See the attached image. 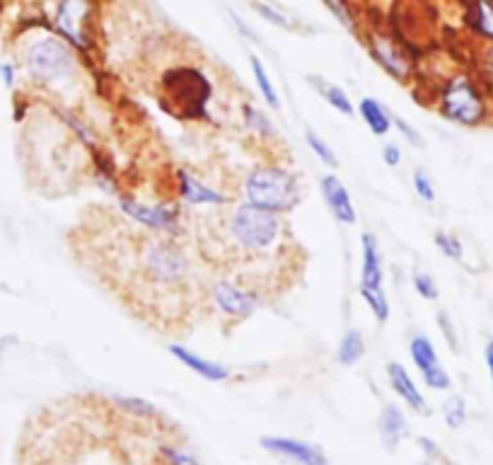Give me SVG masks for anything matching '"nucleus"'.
Returning a JSON list of instances; mask_svg holds the SVG:
<instances>
[{
  "label": "nucleus",
  "instance_id": "obj_27",
  "mask_svg": "<svg viewBox=\"0 0 493 465\" xmlns=\"http://www.w3.org/2000/svg\"><path fill=\"white\" fill-rule=\"evenodd\" d=\"M363 357H365V340H363L361 332H344V337L339 342V349H336L339 364H341V366H356Z\"/></svg>",
  "mask_w": 493,
  "mask_h": 465
},
{
  "label": "nucleus",
  "instance_id": "obj_11",
  "mask_svg": "<svg viewBox=\"0 0 493 465\" xmlns=\"http://www.w3.org/2000/svg\"><path fill=\"white\" fill-rule=\"evenodd\" d=\"M208 296H211L215 313L230 325L245 322L246 318H252L259 311V305L264 303V296L259 288L245 287V284H239L238 279L230 277L215 279L208 288Z\"/></svg>",
  "mask_w": 493,
  "mask_h": 465
},
{
  "label": "nucleus",
  "instance_id": "obj_43",
  "mask_svg": "<svg viewBox=\"0 0 493 465\" xmlns=\"http://www.w3.org/2000/svg\"><path fill=\"white\" fill-rule=\"evenodd\" d=\"M0 357H3V347H0Z\"/></svg>",
  "mask_w": 493,
  "mask_h": 465
},
{
  "label": "nucleus",
  "instance_id": "obj_14",
  "mask_svg": "<svg viewBox=\"0 0 493 465\" xmlns=\"http://www.w3.org/2000/svg\"><path fill=\"white\" fill-rule=\"evenodd\" d=\"M175 194L186 206H228L230 194L221 189L211 187L208 182L196 177L189 168H176L175 170Z\"/></svg>",
  "mask_w": 493,
  "mask_h": 465
},
{
  "label": "nucleus",
  "instance_id": "obj_22",
  "mask_svg": "<svg viewBox=\"0 0 493 465\" xmlns=\"http://www.w3.org/2000/svg\"><path fill=\"white\" fill-rule=\"evenodd\" d=\"M308 83L312 85V88L317 90L319 98L325 99L329 107L336 109L339 114L344 116L356 114V105H353L351 98H348V92H346L344 88H339V85L325 81V78H319V75H308Z\"/></svg>",
  "mask_w": 493,
  "mask_h": 465
},
{
  "label": "nucleus",
  "instance_id": "obj_1",
  "mask_svg": "<svg viewBox=\"0 0 493 465\" xmlns=\"http://www.w3.org/2000/svg\"><path fill=\"white\" fill-rule=\"evenodd\" d=\"M27 75L59 99H68L82 81L80 54L61 35H42L29 42L22 56Z\"/></svg>",
  "mask_w": 493,
  "mask_h": 465
},
{
  "label": "nucleus",
  "instance_id": "obj_17",
  "mask_svg": "<svg viewBox=\"0 0 493 465\" xmlns=\"http://www.w3.org/2000/svg\"><path fill=\"white\" fill-rule=\"evenodd\" d=\"M462 25L479 44H493V0H462Z\"/></svg>",
  "mask_w": 493,
  "mask_h": 465
},
{
  "label": "nucleus",
  "instance_id": "obj_23",
  "mask_svg": "<svg viewBox=\"0 0 493 465\" xmlns=\"http://www.w3.org/2000/svg\"><path fill=\"white\" fill-rule=\"evenodd\" d=\"M92 153V179L98 182L99 189H105L106 194H121V187H119V175L114 170V162L106 155L102 148H95Z\"/></svg>",
  "mask_w": 493,
  "mask_h": 465
},
{
  "label": "nucleus",
  "instance_id": "obj_26",
  "mask_svg": "<svg viewBox=\"0 0 493 465\" xmlns=\"http://www.w3.org/2000/svg\"><path fill=\"white\" fill-rule=\"evenodd\" d=\"M148 465H201L192 453H186L184 448L176 446L175 441H158L155 453L148 461Z\"/></svg>",
  "mask_w": 493,
  "mask_h": 465
},
{
  "label": "nucleus",
  "instance_id": "obj_20",
  "mask_svg": "<svg viewBox=\"0 0 493 465\" xmlns=\"http://www.w3.org/2000/svg\"><path fill=\"white\" fill-rule=\"evenodd\" d=\"M378 431L382 444L387 446V451H395L409 437V420H406L404 410L399 405H385L382 412H380Z\"/></svg>",
  "mask_w": 493,
  "mask_h": 465
},
{
  "label": "nucleus",
  "instance_id": "obj_37",
  "mask_svg": "<svg viewBox=\"0 0 493 465\" xmlns=\"http://www.w3.org/2000/svg\"><path fill=\"white\" fill-rule=\"evenodd\" d=\"M435 320H438V327L442 330V337H445V342L450 344V349H452V351H459V337H458V330H455L452 318H450L445 311H441V313L435 315Z\"/></svg>",
  "mask_w": 493,
  "mask_h": 465
},
{
  "label": "nucleus",
  "instance_id": "obj_10",
  "mask_svg": "<svg viewBox=\"0 0 493 465\" xmlns=\"http://www.w3.org/2000/svg\"><path fill=\"white\" fill-rule=\"evenodd\" d=\"M365 49L372 61L399 85H414L416 81V59L409 46L402 44L387 32L370 29L365 32Z\"/></svg>",
  "mask_w": 493,
  "mask_h": 465
},
{
  "label": "nucleus",
  "instance_id": "obj_9",
  "mask_svg": "<svg viewBox=\"0 0 493 465\" xmlns=\"http://www.w3.org/2000/svg\"><path fill=\"white\" fill-rule=\"evenodd\" d=\"M361 298L380 325L389 320L392 308L385 294V262H382L378 238L372 232L361 235Z\"/></svg>",
  "mask_w": 493,
  "mask_h": 465
},
{
  "label": "nucleus",
  "instance_id": "obj_42",
  "mask_svg": "<svg viewBox=\"0 0 493 465\" xmlns=\"http://www.w3.org/2000/svg\"><path fill=\"white\" fill-rule=\"evenodd\" d=\"M230 18H232V25H235V28H238L239 32H242V35L249 36V42H256V35H254V32H252V29L246 28L245 22H242V20H239L238 15H235V12H230Z\"/></svg>",
  "mask_w": 493,
  "mask_h": 465
},
{
  "label": "nucleus",
  "instance_id": "obj_39",
  "mask_svg": "<svg viewBox=\"0 0 493 465\" xmlns=\"http://www.w3.org/2000/svg\"><path fill=\"white\" fill-rule=\"evenodd\" d=\"M382 161H385V165H389V168L402 165V148L396 144H385L382 146Z\"/></svg>",
  "mask_w": 493,
  "mask_h": 465
},
{
  "label": "nucleus",
  "instance_id": "obj_13",
  "mask_svg": "<svg viewBox=\"0 0 493 465\" xmlns=\"http://www.w3.org/2000/svg\"><path fill=\"white\" fill-rule=\"evenodd\" d=\"M259 446L264 448L266 453H271V456L286 461V463L329 465V456L325 453V448L312 444V441H302V438L269 434V437L259 438Z\"/></svg>",
  "mask_w": 493,
  "mask_h": 465
},
{
  "label": "nucleus",
  "instance_id": "obj_12",
  "mask_svg": "<svg viewBox=\"0 0 493 465\" xmlns=\"http://www.w3.org/2000/svg\"><path fill=\"white\" fill-rule=\"evenodd\" d=\"M409 357L414 361V366L419 368L426 388H431V390H450L452 388V378L441 364L438 349H435L428 335L416 332L414 337L409 340Z\"/></svg>",
  "mask_w": 493,
  "mask_h": 465
},
{
  "label": "nucleus",
  "instance_id": "obj_29",
  "mask_svg": "<svg viewBox=\"0 0 493 465\" xmlns=\"http://www.w3.org/2000/svg\"><path fill=\"white\" fill-rule=\"evenodd\" d=\"M474 75L493 98V44H481L474 56Z\"/></svg>",
  "mask_w": 493,
  "mask_h": 465
},
{
  "label": "nucleus",
  "instance_id": "obj_36",
  "mask_svg": "<svg viewBox=\"0 0 493 465\" xmlns=\"http://www.w3.org/2000/svg\"><path fill=\"white\" fill-rule=\"evenodd\" d=\"M392 126H395L396 131L402 134V138H404L406 144L414 146V148H421L423 136L416 126H411L409 122H406V119H402V116H396V114H392Z\"/></svg>",
  "mask_w": 493,
  "mask_h": 465
},
{
  "label": "nucleus",
  "instance_id": "obj_8",
  "mask_svg": "<svg viewBox=\"0 0 493 465\" xmlns=\"http://www.w3.org/2000/svg\"><path fill=\"white\" fill-rule=\"evenodd\" d=\"M51 22L56 32L78 54H90L95 49V25H98L95 0H56Z\"/></svg>",
  "mask_w": 493,
  "mask_h": 465
},
{
  "label": "nucleus",
  "instance_id": "obj_35",
  "mask_svg": "<svg viewBox=\"0 0 493 465\" xmlns=\"http://www.w3.org/2000/svg\"><path fill=\"white\" fill-rule=\"evenodd\" d=\"M411 185H414V192L419 194V197L426 201V204H433L435 201V185H433L431 175L426 170H414V175H411Z\"/></svg>",
  "mask_w": 493,
  "mask_h": 465
},
{
  "label": "nucleus",
  "instance_id": "obj_5",
  "mask_svg": "<svg viewBox=\"0 0 493 465\" xmlns=\"http://www.w3.org/2000/svg\"><path fill=\"white\" fill-rule=\"evenodd\" d=\"M138 272L153 287L162 291H179L192 279V260L182 242L169 235H143L136 250Z\"/></svg>",
  "mask_w": 493,
  "mask_h": 465
},
{
  "label": "nucleus",
  "instance_id": "obj_41",
  "mask_svg": "<svg viewBox=\"0 0 493 465\" xmlns=\"http://www.w3.org/2000/svg\"><path fill=\"white\" fill-rule=\"evenodd\" d=\"M0 75H3L5 88H15V66L12 63H0Z\"/></svg>",
  "mask_w": 493,
  "mask_h": 465
},
{
  "label": "nucleus",
  "instance_id": "obj_19",
  "mask_svg": "<svg viewBox=\"0 0 493 465\" xmlns=\"http://www.w3.org/2000/svg\"><path fill=\"white\" fill-rule=\"evenodd\" d=\"M387 381L392 385V390H395L396 398H402V403L406 407H411L414 412H421V414H428V400H426V395L421 393V388L416 385V381L411 378V374L406 371L404 364H399V361H389L387 364Z\"/></svg>",
  "mask_w": 493,
  "mask_h": 465
},
{
  "label": "nucleus",
  "instance_id": "obj_30",
  "mask_svg": "<svg viewBox=\"0 0 493 465\" xmlns=\"http://www.w3.org/2000/svg\"><path fill=\"white\" fill-rule=\"evenodd\" d=\"M433 245L438 248L442 257H448L452 262H462L465 260V245L459 240L455 232L450 231H435L433 232Z\"/></svg>",
  "mask_w": 493,
  "mask_h": 465
},
{
  "label": "nucleus",
  "instance_id": "obj_40",
  "mask_svg": "<svg viewBox=\"0 0 493 465\" xmlns=\"http://www.w3.org/2000/svg\"><path fill=\"white\" fill-rule=\"evenodd\" d=\"M484 364H486V374H489V381H491V388H493V337H489V342L484 344Z\"/></svg>",
  "mask_w": 493,
  "mask_h": 465
},
{
  "label": "nucleus",
  "instance_id": "obj_31",
  "mask_svg": "<svg viewBox=\"0 0 493 465\" xmlns=\"http://www.w3.org/2000/svg\"><path fill=\"white\" fill-rule=\"evenodd\" d=\"M305 141H308V148L312 151V155H317V161L325 162V168H332V170L339 168V158H336L334 148L326 144L322 136H317L315 131H308Z\"/></svg>",
  "mask_w": 493,
  "mask_h": 465
},
{
  "label": "nucleus",
  "instance_id": "obj_6",
  "mask_svg": "<svg viewBox=\"0 0 493 465\" xmlns=\"http://www.w3.org/2000/svg\"><path fill=\"white\" fill-rule=\"evenodd\" d=\"M160 99L165 109L179 119H206L213 99V85L201 68L179 63L162 73Z\"/></svg>",
  "mask_w": 493,
  "mask_h": 465
},
{
  "label": "nucleus",
  "instance_id": "obj_33",
  "mask_svg": "<svg viewBox=\"0 0 493 465\" xmlns=\"http://www.w3.org/2000/svg\"><path fill=\"white\" fill-rule=\"evenodd\" d=\"M252 10H254L259 18L266 20L269 25H273V28L288 29V32L298 29V28H295V22H291V18H288V15H283L281 10H276L273 5H269V3H262V0H252Z\"/></svg>",
  "mask_w": 493,
  "mask_h": 465
},
{
  "label": "nucleus",
  "instance_id": "obj_34",
  "mask_svg": "<svg viewBox=\"0 0 493 465\" xmlns=\"http://www.w3.org/2000/svg\"><path fill=\"white\" fill-rule=\"evenodd\" d=\"M411 284H414V291L421 296L423 301H438V284H435V279L431 274H426V272H414V277H411Z\"/></svg>",
  "mask_w": 493,
  "mask_h": 465
},
{
  "label": "nucleus",
  "instance_id": "obj_32",
  "mask_svg": "<svg viewBox=\"0 0 493 465\" xmlns=\"http://www.w3.org/2000/svg\"><path fill=\"white\" fill-rule=\"evenodd\" d=\"M467 414H469L467 403H465L462 395H452L448 403L442 405V417H445V424H448L450 430H459V427H465Z\"/></svg>",
  "mask_w": 493,
  "mask_h": 465
},
{
  "label": "nucleus",
  "instance_id": "obj_7",
  "mask_svg": "<svg viewBox=\"0 0 493 465\" xmlns=\"http://www.w3.org/2000/svg\"><path fill=\"white\" fill-rule=\"evenodd\" d=\"M116 201H119V211L136 225H141L155 235H169V238L179 240L182 228H184V214L175 199L148 204L131 192H121Z\"/></svg>",
  "mask_w": 493,
  "mask_h": 465
},
{
  "label": "nucleus",
  "instance_id": "obj_25",
  "mask_svg": "<svg viewBox=\"0 0 493 465\" xmlns=\"http://www.w3.org/2000/svg\"><path fill=\"white\" fill-rule=\"evenodd\" d=\"M242 122L249 134L259 138V141H273L276 138V126H273L271 116L266 114L264 109L256 105H245L242 107Z\"/></svg>",
  "mask_w": 493,
  "mask_h": 465
},
{
  "label": "nucleus",
  "instance_id": "obj_4",
  "mask_svg": "<svg viewBox=\"0 0 493 465\" xmlns=\"http://www.w3.org/2000/svg\"><path fill=\"white\" fill-rule=\"evenodd\" d=\"M242 201L259 209H266L271 214H291L302 201V179L293 168L283 162H264L242 182Z\"/></svg>",
  "mask_w": 493,
  "mask_h": 465
},
{
  "label": "nucleus",
  "instance_id": "obj_28",
  "mask_svg": "<svg viewBox=\"0 0 493 465\" xmlns=\"http://www.w3.org/2000/svg\"><path fill=\"white\" fill-rule=\"evenodd\" d=\"M322 5L334 15L336 22H339L346 32H351V35H361V20H358V15L353 12L348 0H322Z\"/></svg>",
  "mask_w": 493,
  "mask_h": 465
},
{
  "label": "nucleus",
  "instance_id": "obj_3",
  "mask_svg": "<svg viewBox=\"0 0 493 465\" xmlns=\"http://www.w3.org/2000/svg\"><path fill=\"white\" fill-rule=\"evenodd\" d=\"M225 240L232 250L245 257L264 260L266 255L278 252L288 238V225L281 214H271L266 209L239 201L225 216Z\"/></svg>",
  "mask_w": 493,
  "mask_h": 465
},
{
  "label": "nucleus",
  "instance_id": "obj_38",
  "mask_svg": "<svg viewBox=\"0 0 493 465\" xmlns=\"http://www.w3.org/2000/svg\"><path fill=\"white\" fill-rule=\"evenodd\" d=\"M419 446H421L423 456L428 461H435V463H448V458L442 453V448L438 446V441L431 437H419Z\"/></svg>",
  "mask_w": 493,
  "mask_h": 465
},
{
  "label": "nucleus",
  "instance_id": "obj_15",
  "mask_svg": "<svg viewBox=\"0 0 493 465\" xmlns=\"http://www.w3.org/2000/svg\"><path fill=\"white\" fill-rule=\"evenodd\" d=\"M319 192H322V199H325L329 214L334 216L339 224L353 225L358 221V214H356V206H353V199L348 194V189L341 179L336 175H322L319 177Z\"/></svg>",
  "mask_w": 493,
  "mask_h": 465
},
{
  "label": "nucleus",
  "instance_id": "obj_21",
  "mask_svg": "<svg viewBox=\"0 0 493 465\" xmlns=\"http://www.w3.org/2000/svg\"><path fill=\"white\" fill-rule=\"evenodd\" d=\"M356 112L372 136H387L392 131V112L375 98H363Z\"/></svg>",
  "mask_w": 493,
  "mask_h": 465
},
{
  "label": "nucleus",
  "instance_id": "obj_16",
  "mask_svg": "<svg viewBox=\"0 0 493 465\" xmlns=\"http://www.w3.org/2000/svg\"><path fill=\"white\" fill-rule=\"evenodd\" d=\"M109 403V410L123 417L131 424H143V427H160L162 424V414L153 403L143 400V398H136V395H109L106 398Z\"/></svg>",
  "mask_w": 493,
  "mask_h": 465
},
{
  "label": "nucleus",
  "instance_id": "obj_2",
  "mask_svg": "<svg viewBox=\"0 0 493 465\" xmlns=\"http://www.w3.org/2000/svg\"><path fill=\"white\" fill-rule=\"evenodd\" d=\"M431 107L462 129H479L493 122V98L474 71H455L438 81L431 92Z\"/></svg>",
  "mask_w": 493,
  "mask_h": 465
},
{
  "label": "nucleus",
  "instance_id": "obj_18",
  "mask_svg": "<svg viewBox=\"0 0 493 465\" xmlns=\"http://www.w3.org/2000/svg\"><path fill=\"white\" fill-rule=\"evenodd\" d=\"M168 349H169V354H172V357H175L182 366L189 368L192 374L201 376L203 381H208V383H223V381H228V378L232 376L230 366L201 357V354H196V351H192V349L182 347V344H169Z\"/></svg>",
  "mask_w": 493,
  "mask_h": 465
},
{
  "label": "nucleus",
  "instance_id": "obj_24",
  "mask_svg": "<svg viewBox=\"0 0 493 465\" xmlns=\"http://www.w3.org/2000/svg\"><path fill=\"white\" fill-rule=\"evenodd\" d=\"M249 68H252V78H254V85L259 90V95L266 102V107L273 109V112H281V95L273 85L271 75L266 71V66L262 63L259 56H249Z\"/></svg>",
  "mask_w": 493,
  "mask_h": 465
}]
</instances>
